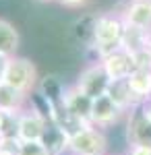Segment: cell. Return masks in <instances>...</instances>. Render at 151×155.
Masks as SVG:
<instances>
[{"label":"cell","mask_w":151,"mask_h":155,"mask_svg":"<svg viewBox=\"0 0 151 155\" xmlns=\"http://www.w3.org/2000/svg\"><path fill=\"white\" fill-rule=\"evenodd\" d=\"M122 35H124V21L120 12H99L95 15V29H93V52L95 60L106 58L108 54L122 48Z\"/></svg>","instance_id":"cell-1"},{"label":"cell","mask_w":151,"mask_h":155,"mask_svg":"<svg viewBox=\"0 0 151 155\" xmlns=\"http://www.w3.org/2000/svg\"><path fill=\"white\" fill-rule=\"evenodd\" d=\"M4 83L15 87L17 91H21L25 95H31L39 83V72H37L35 62L25 56H12L8 62V68H6Z\"/></svg>","instance_id":"cell-2"},{"label":"cell","mask_w":151,"mask_h":155,"mask_svg":"<svg viewBox=\"0 0 151 155\" xmlns=\"http://www.w3.org/2000/svg\"><path fill=\"white\" fill-rule=\"evenodd\" d=\"M69 153L72 155H108V134L93 124L70 137Z\"/></svg>","instance_id":"cell-3"},{"label":"cell","mask_w":151,"mask_h":155,"mask_svg":"<svg viewBox=\"0 0 151 155\" xmlns=\"http://www.w3.org/2000/svg\"><path fill=\"white\" fill-rule=\"evenodd\" d=\"M110 83H112V81H110V77L106 74L102 62L95 60V62H89V64L79 72V77H77V81H75V87L81 89L83 93L89 95L91 99H97V97H102V95L108 93Z\"/></svg>","instance_id":"cell-4"},{"label":"cell","mask_w":151,"mask_h":155,"mask_svg":"<svg viewBox=\"0 0 151 155\" xmlns=\"http://www.w3.org/2000/svg\"><path fill=\"white\" fill-rule=\"evenodd\" d=\"M48 122H50L48 116H44L35 106L27 104L19 112V128H17L19 141H42Z\"/></svg>","instance_id":"cell-5"},{"label":"cell","mask_w":151,"mask_h":155,"mask_svg":"<svg viewBox=\"0 0 151 155\" xmlns=\"http://www.w3.org/2000/svg\"><path fill=\"white\" fill-rule=\"evenodd\" d=\"M126 143L133 145H151V120L147 118L143 106H137L126 114Z\"/></svg>","instance_id":"cell-6"},{"label":"cell","mask_w":151,"mask_h":155,"mask_svg":"<svg viewBox=\"0 0 151 155\" xmlns=\"http://www.w3.org/2000/svg\"><path fill=\"white\" fill-rule=\"evenodd\" d=\"M126 118V114L110 99L108 95H102L93 99V110H91V124L95 128L108 130L112 126H116L120 120Z\"/></svg>","instance_id":"cell-7"},{"label":"cell","mask_w":151,"mask_h":155,"mask_svg":"<svg viewBox=\"0 0 151 155\" xmlns=\"http://www.w3.org/2000/svg\"><path fill=\"white\" fill-rule=\"evenodd\" d=\"M66 85L62 83L58 74H44L39 77V83L35 87V95L42 101H46L48 107H56L64 104V95H66Z\"/></svg>","instance_id":"cell-8"},{"label":"cell","mask_w":151,"mask_h":155,"mask_svg":"<svg viewBox=\"0 0 151 155\" xmlns=\"http://www.w3.org/2000/svg\"><path fill=\"white\" fill-rule=\"evenodd\" d=\"M102 66H104L106 74L110 77V81H126L128 77L135 72V62H133V56L124 52L120 48L112 54H108L106 58L99 60Z\"/></svg>","instance_id":"cell-9"},{"label":"cell","mask_w":151,"mask_h":155,"mask_svg":"<svg viewBox=\"0 0 151 155\" xmlns=\"http://www.w3.org/2000/svg\"><path fill=\"white\" fill-rule=\"evenodd\" d=\"M120 17L124 25L151 31V0H128V4L120 11Z\"/></svg>","instance_id":"cell-10"},{"label":"cell","mask_w":151,"mask_h":155,"mask_svg":"<svg viewBox=\"0 0 151 155\" xmlns=\"http://www.w3.org/2000/svg\"><path fill=\"white\" fill-rule=\"evenodd\" d=\"M64 107L69 110L75 118H79L85 124H91V110H93V99L85 95L81 89H77L75 85H70L64 95Z\"/></svg>","instance_id":"cell-11"},{"label":"cell","mask_w":151,"mask_h":155,"mask_svg":"<svg viewBox=\"0 0 151 155\" xmlns=\"http://www.w3.org/2000/svg\"><path fill=\"white\" fill-rule=\"evenodd\" d=\"M106 95L110 97L124 114H128L130 110H135L137 106H143L139 99L135 97V93L130 91L128 81H112L110 87H108V93H106Z\"/></svg>","instance_id":"cell-12"},{"label":"cell","mask_w":151,"mask_h":155,"mask_svg":"<svg viewBox=\"0 0 151 155\" xmlns=\"http://www.w3.org/2000/svg\"><path fill=\"white\" fill-rule=\"evenodd\" d=\"M69 143H70V139L66 137V132H62L56 124L48 122L46 130H44V134H42V145L48 149V153L50 155L69 153Z\"/></svg>","instance_id":"cell-13"},{"label":"cell","mask_w":151,"mask_h":155,"mask_svg":"<svg viewBox=\"0 0 151 155\" xmlns=\"http://www.w3.org/2000/svg\"><path fill=\"white\" fill-rule=\"evenodd\" d=\"M19 46H21V33H19V29L8 19L0 17V54L12 58V56H17Z\"/></svg>","instance_id":"cell-14"},{"label":"cell","mask_w":151,"mask_h":155,"mask_svg":"<svg viewBox=\"0 0 151 155\" xmlns=\"http://www.w3.org/2000/svg\"><path fill=\"white\" fill-rule=\"evenodd\" d=\"M27 104L29 95L17 91L6 83H0V112H21Z\"/></svg>","instance_id":"cell-15"},{"label":"cell","mask_w":151,"mask_h":155,"mask_svg":"<svg viewBox=\"0 0 151 155\" xmlns=\"http://www.w3.org/2000/svg\"><path fill=\"white\" fill-rule=\"evenodd\" d=\"M149 37L151 31H143L139 27H130L124 25V35H122V50L128 54H135L141 50L149 48Z\"/></svg>","instance_id":"cell-16"},{"label":"cell","mask_w":151,"mask_h":155,"mask_svg":"<svg viewBox=\"0 0 151 155\" xmlns=\"http://www.w3.org/2000/svg\"><path fill=\"white\" fill-rule=\"evenodd\" d=\"M126 81L135 97L141 104H147L151 97V71H135Z\"/></svg>","instance_id":"cell-17"},{"label":"cell","mask_w":151,"mask_h":155,"mask_svg":"<svg viewBox=\"0 0 151 155\" xmlns=\"http://www.w3.org/2000/svg\"><path fill=\"white\" fill-rule=\"evenodd\" d=\"M93 29H95V15H85L72 23V33L81 41V46L89 50L93 46Z\"/></svg>","instance_id":"cell-18"},{"label":"cell","mask_w":151,"mask_h":155,"mask_svg":"<svg viewBox=\"0 0 151 155\" xmlns=\"http://www.w3.org/2000/svg\"><path fill=\"white\" fill-rule=\"evenodd\" d=\"M17 155H50L48 149L42 145V141H21Z\"/></svg>","instance_id":"cell-19"},{"label":"cell","mask_w":151,"mask_h":155,"mask_svg":"<svg viewBox=\"0 0 151 155\" xmlns=\"http://www.w3.org/2000/svg\"><path fill=\"white\" fill-rule=\"evenodd\" d=\"M130 56H133V62H135V71H151V50L149 48L135 52Z\"/></svg>","instance_id":"cell-20"},{"label":"cell","mask_w":151,"mask_h":155,"mask_svg":"<svg viewBox=\"0 0 151 155\" xmlns=\"http://www.w3.org/2000/svg\"><path fill=\"white\" fill-rule=\"evenodd\" d=\"M126 155H151V145H133Z\"/></svg>","instance_id":"cell-21"},{"label":"cell","mask_w":151,"mask_h":155,"mask_svg":"<svg viewBox=\"0 0 151 155\" xmlns=\"http://www.w3.org/2000/svg\"><path fill=\"white\" fill-rule=\"evenodd\" d=\"M58 4L62 6H66V8H83V6H87L91 0H56Z\"/></svg>","instance_id":"cell-22"},{"label":"cell","mask_w":151,"mask_h":155,"mask_svg":"<svg viewBox=\"0 0 151 155\" xmlns=\"http://www.w3.org/2000/svg\"><path fill=\"white\" fill-rule=\"evenodd\" d=\"M8 62H11V58H8V56L0 54V83H4V77H6V68H8Z\"/></svg>","instance_id":"cell-23"},{"label":"cell","mask_w":151,"mask_h":155,"mask_svg":"<svg viewBox=\"0 0 151 155\" xmlns=\"http://www.w3.org/2000/svg\"><path fill=\"white\" fill-rule=\"evenodd\" d=\"M143 110H145V114H147V118L151 120V104L147 101V104H143Z\"/></svg>","instance_id":"cell-24"},{"label":"cell","mask_w":151,"mask_h":155,"mask_svg":"<svg viewBox=\"0 0 151 155\" xmlns=\"http://www.w3.org/2000/svg\"><path fill=\"white\" fill-rule=\"evenodd\" d=\"M2 122H4V112H0V130H2Z\"/></svg>","instance_id":"cell-25"},{"label":"cell","mask_w":151,"mask_h":155,"mask_svg":"<svg viewBox=\"0 0 151 155\" xmlns=\"http://www.w3.org/2000/svg\"><path fill=\"white\" fill-rule=\"evenodd\" d=\"M149 50H151V37H149Z\"/></svg>","instance_id":"cell-26"},{"label":"cell","mask_w":151,"mask_h":155,"mask_svg":"<svg viewBox=\"0 0 151 155\" xmlns=\"http://www.w3.org/2000/svg\"><path fill=\"white\" fill-rule=\"evenodd\" d=\"M149 104H151V97H149Z\"/></svg>","instance_id":"cell-27"},{"label":"cell","mask_w":151,"mask_h":155,"mask_svg":"<svg viewBox=\"0 0 151 155\" xmlns=\"http://www.w3.org/2000/svg\"><path fill=\"white\" fill-rule=\"evenodd\" d=\"M0 155H4V153H0Z\"/></svg>","instance_id":"cell-28"}]
</instances>
